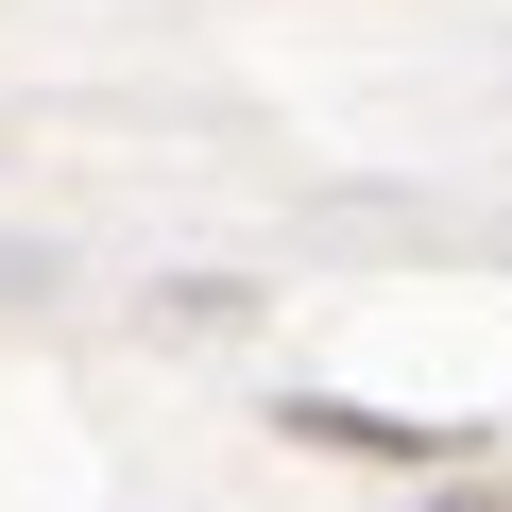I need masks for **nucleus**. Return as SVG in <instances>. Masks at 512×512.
<instances>
[{
	"instance_id": "1",
	"label": "nucleus",
	"mask_w": 512,
	"mask_h": 512,
	"mask_svg": "<svg viewBox=\"0 0 512 512\" xmlns=\"http://www.w3.org/2000/svg\"><path fill=\"white\" fill-rule=\"evenodd\" d=\"M291 444H342V461H410V478H427V461H461L478 427H393V410H342V393H308V410H291Z\"/></svg>"
}]
</instances>
